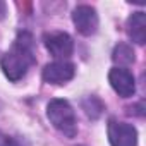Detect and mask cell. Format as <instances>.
<instances>
[{"label":"cell","instance_id":"10","mask_svg":"<svg viewBox=\"0 0 146 146\" xmlns=\"http://www.w3.org/2000/svg\"><path fill=\"white\" fill-rule=\"evenodd\" d=\"M83 110L86 112L88 117L91 119H98L102 115V112L105 110L103 103L96 98V96H88L86 100H83Z\"/></svg>","mask_w":146,"mask_h":146},{"label":"cell","instance_id":"11","mask_svg":"<svg viewBox=\"0 0 146 146\" xmlns=\"http://www.w3.org/2000/svg\"><path fill=\"white\" fill-rule=\"evenodd\" d=\"M14 143H16L14 137H11V136H7L0 131V146H14Z\"/></svg>","mask_w":146,"mask_h":146},{"label":"cell","instance_id":"13","mask_svg":"<svg viewBox=\"0 0 146 146\" xmlns=\"http://www.w3.org/2000/svg\"><path fill=\"white\" fill-rule=\"evenodd\" d=\"M14 146H23V144H21L19 141H16V143H14Z\"/></svg>","mask_w":146,"mask_h":146},{"label":"cell","instance_id":"9","mask_svg":"<svg viewBox=\"0 0 146 146\" xmlns=\"http://www.w3.org/2000/svg\"><path fill=\"white\" fill-rule=\"evenodd\" d=\"M112 60H113V62H115L119 67L125 69L127 65L134 64V60H136V55H134V50H132L129 45H125V43H119V45L113 48Z\"/></svg>","mask_w":146,"mask_h":146},{"label":"cell","instance_id":"6","mask_svg":"<svg viewBox=\"0 0 146 146\" xmlns=\"http://www.w3.org/2000/svg\"><path fill=\"white\" fill-rule=\"evenodd\" d=\"M76 74V67L70 62H52L43 69V81L48 84H64Z\"/></svg>","mask_w":146,"mask_h":146},{"label":"cell","instance_id":"2","mask_svg":"<svg viewBox=\"0 0 146 146\" xmlns=\"http://www.w3.org/2000/svg\"><path fill=\"white\" fill-rule=\"evenodd\" d=\"M46 117L52 125L67 137H74L78 134V120L74 108L65 100H52L46 107Z\"/></svg>","mask_w":146,"mask_h":146},{"label":"cell","instance_id":"4","mask_svg":"<svg viewBox=\"0 0 146 146\" xmlns=\"http://www.w3.org/2000/svg\"><path fill=\"white\" fill-rule=\"evenodd\" d=\"M72 21L83 36H91L98 29V14L90 5H78L72 12Z\"/></svg>","mask_w":146,"mask_h":146},{"label":"cell","instance_id":"5","mask_svg":"<svg viewBox=\"0 0 146 146\" xmlns=\"http://www.w3.org/2000/svg\"><path fill=\"white\" fill-rule=\"evenodd\" d=\"M108 81L113 88V91L122 96V98H131L134 93H136V81H134V76L127 69H122V67H113L110 72H108Z\"/></svg>","mask_w":146,"mask_h":146},{"label":"cell","instance_id":"1","mask_svg":"<svg viewBox=\"0 0 146 146\" xmlns=\"http://www.w3.org/2000/svg\"><path fill=\"white\" fill-rule=\"evenodd\" d=\"M35 52H33V36L26 31L19 33L12 48L2 57L0 65H2L4 74L11 81H19L26 76L29 65L35 64Z\"/></svg>","mask_w":146,"mask_h":146},{"label":"cell","instance_id":"8","mask_svg":"<svg viewBox=\"0 0 146 146\" xmlns=\"http://www.w3.org/2000/svg\"><path fill=\"white\" fill-rule=\"evenodd\" d=\"M127 35L134 43L144 45L146 41V14L144 12H134L127 19Z\"/></svg>","mask_w":146,"mask_h":146},{"label":"cell","instance_id":"12","mask_svg":"<svg viewBox=\"0 0 146 146\" xmlns=\"http://www.w3.org/2000/svg\"><path fill=\"white\" fill-rule=\"evenodd\" d=\"M4 14H5V4L0 2V17H4Z\"/></svg>","mask_w":146,"mask_h":146},{"label":"cell","instance_id":"7","mask_svg":"<svg viewBox=\"0 0 146 146\" xmlns=\"http://www.w3.org/2000/svg\"><path fill=\"white\" fill-rule=\"evenodd\" d=\"M45 46L55 58H67L72 55L74 41L67 33H50L45 35Z\"/></svg>","mask_w":146,"mask_h":146},{"label":"cell","instance_id":"3","mask_svg":"<svg viewBox=\"0 0 146 146\" xmlns=\"http://www.w3.org/2000/svg\"><path fill=\"white\" fill-rule=\"evenodd\" d=\"M108 141L112 146H137V131L132 124L110 119Z\"/></svg>","mask_w":146,"mask_h":146}]
</instances>
